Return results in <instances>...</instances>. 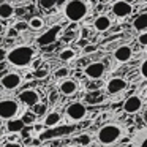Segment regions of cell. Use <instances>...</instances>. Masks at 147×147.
I'll list each match as a JSON object with an SVG mask.
<instances>
[{
    "instance_id": "d6a6232c",
    "label": "cell",
    "mask_w": 147,
    "mask_h": 147,
    "mask_svg": "<svg viewBox=\"0 0 147 147\" xmlns=\"http://www.w3.org/2000/svg\"><path fill=\"white\" fill-rule=\"evenodd\" d=\"M27 27H29V24L24 22V21H19V22L14 24V29H16L18 32H24V30H27Z\"/></svg>"
},
{
    "instance_id": "2e32d148",
    "label": "cell",
    "mask_w": 147,
    "mask_h": 147,
    "mask_svg": "<svg viewBox=\"0 0 147 147\" xmlns=\"http://www.w3.org/2000/svg\"><path fill=\"white\" fill-rule=\"evenodd\" d=\"M62 120V114L59 111H51V112H46L43 115V125L45 128H54L60 123Z\"/></svg>"
},
{
    "instance_id": "ffe728a7",
    "label": "cell",
    "mask_w": 147,
    "mask_h": 147,
    "mask_svg": "<svg viewBox=\"0 0 147 147\" xmlns=\"http://www.w3.org/2000/svg\"><path fill=\"white\" fill-rule=\"evenodd\" d=\"M14 14V7L10 2H0V19H10Z\"/></svg>"
},
{
    "instance_id": "4dcf8cb0",
    "label": "cell",
    "mask_w": 147,
    "mask_h": 147,
    "mask_svg": "<svg viewBox=\"0 0 147 147\" xmlns=\"http://www.w3.org/2000/svg\"><path fill=\"white\" fill-rule=\"evenodd\" d=\"M138 43H139L141 46H144V48H147V30L139 32V35H138Z\"/></svg>"
},
{
    "instance_id": "6da1fadb",
    "label": "cell",
    "mask_w": 147,
    "mask_h": 147,
    "mask_svg": "<svg viewBox=\"0 0 147 147\" xmlns=\"http://www.w3.org/2000/svg\"><path fill=\"white\" fill-rule=\"evenodd\" d=\"M62 11H63L65 19L70 22H82L92 11V2L90 0H65Z\"/></svg>"
},
{
    "instance_id": "4316f807",
    "label": "cell",
    "mask_w": 147,
    "mask_h": 147,
    "mask_svg": "<svg viewBox=\"0 0 147 147\" xmlns=\"http://www.w3.org/2000/svg\"><path fill=\"white\" fill-rule=\"evenodd\" d=\"M21 119H22V122L26 125H35V122H36V115L33 112H24Z\"/></svg>"
},
{
    "instance_id": "ba28073f",
    "label": "cell",
    "mask_w": 147,
    "mask_h": 147,
    "mask_svg": "<svg viewBox=\"0 0 147 147\" xmlns=\"http://www.w3.org/2000/svg\"><path fill=\"white\" fill-rule=\"evenodd\" d=\"M62 32V26H59V24H54V26H51L48 30H46L43 35H40L38 38H36V43H38L40 46H48V45H52V43L55 41V40L59 38V35H60Z\"/></svg>"
},
{
    "instance_id": "7402d4cb",
    "label": "cell",
    "mask_w": 147,
    "mask_h": 147,
    "mask_svg": "<svg viewBox=\"0 0 147 147\" xmlns=\"http://www.w3.org/2000/svg\"><path fill=\"white\" fill-rule=\"evenodd\" d=\"M27 24H29V29L32 30H41L45 27V19L41 16H32Z\"/></svg>"
},
{
    "instance_id": "484cf974",
    "label": "cell",
    "mask_w": 147,
    "mask_h": 147,
    "mask_svg": "<svg viewBox=\"0 0 147 147\" xmlns=\"http://www.w3.org/2000/svg\"><path fill=\"white\" fill-rule=\"evenodd\" d=\"M35 78L36 79H45V78H48L49 76V68L48 67H38V68H35Z\"/></svg>"
},
{
    "instance_id": "8fae6325",
    "label": "cell",
    "mask_w": 147,
    "mask_h": 147,
    "mask_svg": "<svg viewBox=\"0 0 147 147\" xmlns=\"http://www.w3.org/2000/svg\"><path fill=\"white\" fill-rule=\"evenodd\" d=\"M142 106H144V101L139 95H131L125 100L123 111L127 112V114H138V112L142 109Z\"/></svg>"
},
{
    "instance_id": "603a6c76",
    "label": "cell",
    "mask_w": 147,
    "mask_h": 147,
    "mask_svg": "<svg viewBox=\"0 0 147 147\" xmlns=\"http://www.w3.org/2000/svg\"><path fill=\"white\" fill-rule=\"evenodd\" d=\"M32 112L36 115V117H43V115L48 112V105L45 101H38L32 106Z\"/></svg>"
},
{
    "instance_id": "3957f363",
    "label": "cell",
    "mask_w": 147,
    "mask_h": 147,
    "mask_svg": "<svg viewBox=\"0 0 147 147\" xmlns=\"http://www.w3.org/2000/svg\"><path fill=\"white\" fill-rule=\"evenodd\" d=\"M35 48L29 45H19L7 51V62L16 68H26L30 67L32 60L35 59Z\"/></svg>"
},
{
    "instance_id": "83f0119b",
    "label": "cell",
    "mask_w": 147,
    "mask_h": 147,
    "mask_svg": "<svg viewBox=\"0 0 147 147\" xmlns=\"http://www.w3.org/2000/svg\"><path fill=\"white\" fill-rule=\"evenodd\" d=\"M139 76L142 78L144 81H147V57L144 59L139 65Z\"/></svg>"
},
{
    "instance_id": "9c48e42d",
    "label": "cell",
    "mask_w": 147,
    "mask_h": 147,
    "mask_svg": "<svg viewBox=\"0 0 147 147\" xmlns=\"http://www.w3.org/2000/svg\"><path fill=\"white\" fill-rule=\"evenodd\" d=\"M21 84H22V76L16 71H10L7 73L2 79H0V86L3 87L5 90H14V89H19Z\"/></svg>"
},
{
    "instance_id": "44dd1931",
    "label": "cell",
    "mask_w": 147,
    "mask_h": 147,
    "mask_svg": "<svg viewBox=\"0 0 147 147\" xmlns=\"http://www.w3.org/2000/svg\"><path fill=\"white\" fill-rule=\"evenodd\" d=\"M71 131H73V127H70V125H67V127H59V128H55V130H52V131H45V133H43V138L62 136V134H68V133H71Z\"/></svg>"
},
{
    "instance_id": "8992f818",
    "label": "cell",
    "mask_w": 147,
    "mask_h": 147,
    "mask_svg": "<svg viewBox=\"0 0 147 147\" xmlns=\"http://www.w3.org/2000/svg\"><path fill=\"white\" fill-rule=\"evenodd\" d=\"M111 13L117 19H127L133 13V5L127 0H114L111 5Z\"/></svg>"
},
{
    "instance_id": "d6986e66",
    "label": "cell",
    "mask_w": 147,
    "mask_h": 147,
    "mask_svg": "<svg viewBox=\"0 0 147 147\" xmlns=\"http://www.w3.org/2000/svg\"><path fill=\"white\" fill-rule=\"evenodd\" d=\"M131 147H147V128L138 131L136 136L133 138Z\"/></svg>"
},
{
    "instance_id": "74e56055",
    "label": "cell",
    "mask_w": 147,
    "mask_h": 147,
    "mask_svg": "<svg viewBox=\"0 0 147 147\" xmlns=\"http://www.w3.org/2000/svg\"><path fill=\"white\" fill-rule=\"evenodd\" d=\"M65 147H82V146H79V144H73V146H65Z\"/></svg>"
},
{
    "instance_id": "9a60e30c",
    "label": "cell",
    "mask_w": 147,
    "mask_h": 147,
    "mask_svg": "<svg viewBox=\"0 0 147 147\" xmlns=\"http://www.w3.org/2000/svg\"><path fill=\"white\" fill-rule=\"evenodd\" d=\"M112 26V19L108 16V14H100V16L95 18V21H93V29L96 30V32H106V30H109Z\"/></svg>"
},
{
    "instance_id": "f1b7e54d",
    "label": "cell",
    "mask_w": 147,
    "mask_h": 147,
    "mask_svg": "<svg viewBox=\"0 0 147 147\" xmlns=\"http://www.w3.org/2000/svg\"><path fill=\"white\" fill-rule=\"evenodd\" d=\"M68 74H70V70H68L67 67H60L57 71H55V78H57V79H63V78H68Z\"/></svg>"
},
{
    "instance_id": "4fadbf2b",
    "label": "cell",
    "mask_w": 147,
    "mask_h": 147,
    "mask_svg": "<svg viewBox=\"0 0 147 147\" xmlns=\"http://www.w3.org/2000/svg\"><path fill=\"white\" fill-rule=\"evenodd\" d=\"M78 82L74 79H70V78H63L59 84V92L63 96H73L74 93L78 92Z\"/></svg>"
},
{
    "instance_id": "ac0fdd59",
    "label": "cell",
    "mask_w": 147,
    "mask_h": 147,
    "mask_svg": "<svg viewBox=\"0 0 147 147\" xmlns=\"http://www.w3.org/2000/svg\"><path fill=\"white\" fill-rule=\"evenodd\" d=\"M133 29L136 32H144L147 30V13H139L133 19Z\"/></svg>"
},
{
    "instance_id": "30bf717a",
    "label": "cell",
    "mask_w": 147,
    "mask_h": 147,
    "mask_svg": "<svg viewBox=\"0 0 147 147\" xmlns=\"http://www.w3.org/2000/svg\"><path fill=\"white\" fill-rule=\"evenodd\" d=\"M106 73V65L103 62H90L86 68H84V74L90 79H100Z\"/></svg>"
},
{
    "instance_id": "e0dca14e",
    "label": "cell",
    "mask_w": 147,
    "mask_h": 147,
    "mask_svg": "<svg viewBox=\"0 0 147 147\" xmlns=\"http://www.w3.org/2000/svg\"><path fill=\"white\" fill-rule=\"evenodd\" d=\"M24 127H26V123L22 122V119H8L7 120V130L10 131V133H21V131L24 130Z\"/></svg>"
},
{
    "instance_id": "f546056e",
    "label": "cell",
    "mask_w": 147,
    "mask_h": 147,
    "mask_svg": "<svg viewBox=\"0 0 147 147\" xmlns=\"http://www.w3.org/2000/svg\"><path fill=\"white\" fill-rule=\"evenodd\" d=\"M57 3V0H40V5H41L45 10H52Z\"/></svg>"
},
{
    "instance_id": "8d00e7d4",
    "label": "cell",
    "mask_w": 147,
    "mask_h": 147,
    "mask_svg": "<svg viewBox=\"0 0 147 147\" xmlns=\"http://www.w3.org/2000/svg\"><path fill=\"white\" fill-rule=\"evenodd\" d=\"M5 29H7V27H3L2 24H0V35H2V33H5Z\"/></svg>"
},
{
    "instance_id": "52a82bcc",
    "label": "cell",
    "mask_w": 147,
    "mask_h": 147,
    "mask_svg": "<svg viewBox=\"0 0 147 147\" xmlns=\"http://www.w3.org/2000/svg\"><path fill=\"white\" fill-rule=\"evenodd\" d=\"M128 87V79L123 76H112L108 79L105 86V90L108 95H115V93H120L123 92L125 89Z\"/></svg>"
},
{
    "instance_id": "5b68a950",
    "label": "cell",
    "mask_w": 147,
    "mask_h": 147,
    "mask_svg": "<svg viewBox=\"0 0 147 147\" xmlns=\"http://www.w3.org/2000/svg\"><path fill=\"white\" fill-rule=\"evenodd\" d=\"M65 115L70 122L78 123V122L84 120L87 117V106L81 101H71L65 109Z\"/></svg>"
},
{
    "instance_id": "d4e9b609",
    "label": "cell",
    "mask_w": 147,
    "mask_h": 147,
    "mask_svg": "<svg viewBox=\"0 0 147 147\" xmlns=\"http://www.w3.org/2000/svg\"><path fill=\"white\" fill-rule=\"evenodd\" d=\"M76 142L79 144V146H82V147H87V146H90V142H92V136H90V134H87V133L79 134V136H78V139H76Z\"/></svg>"
},
{
    "instance_id": "7a4b0ae2",
    "label": "cell",
    "mask_w": 147,
    "mask_h": 147,
    "mask_svg": "<svg viewBox=\"0 0 147 147\" xmlns=\"http://www.w3.org/2000/svg\"><path fill=\"white\" fill-rule=\"evenodd\" d=\"M123 136H125L123 125L115 123V122H109V123H105L98 128V131L95 134V139L101 147H111L114 144H117Z\"/></svg>"
},
{
    "instance_id": "836d02e7",
    "label": "cell",
    "mask_w": 147,
    "mask_h": 147,
    "mask_svg": "<svg viewBox=\"0 0 147 147\" xmlns=\"http://www.w3.org/2000/svg\"><path fill=\"white\" fill-rule=\"evenodd\" d=\"M92 52H96V46L87 43V45L84 46V54H92Z\"/></svg>"
},
{
    "instance_id": "277c9868",
    "label": "cell",
    "mask_w": 147,
    "mask_h": 147,
    "mask_svg": "<svg viewBox=\"0 0 147 147\" xmlns=\"http://www.w3.org/2000/svg\"><path fill=\"white\" fill-rule=\"evenodd\" d=\"M21 111V101L16 98H3L0 100V119L8 120L19 114Z\"/></svg>"
},
{
    "instance_id": "7c38bea8",
    "label": "cell",
    "mask_w": 147,
    "mask_h": 147,
    "mask_svg": "<svg viewBox=\"0 0 147 147\" xmlns=\"http://www.w3.org/2000/svg\"><path fill=\"white\" fill-rule=\"evenodd\" d=\"M133 57V48L130 45H120L114 51V59L117 63H127Z\"/></svg>"
},
{
    "instance_id": "d590c367",
    "label": "cell",
    "mask_w": 147,
    "mask_h": 147,
    "mask_svg": "<svg viewBox=\"0 0 147 147\" xmlns=\"http://www.w3.org/2000/svg\"><path fill=\"white\" fill-rule=\"evenodd\" d=\"M5 60H7V51H5L3 48H0V63L5 62Z\"/></svg>"
},
{
    "instance_id": "e575fe53",
    "label": "cell",
    "mask_w": 147,
    "mask_h": 147,
    "mask_svg": "<svg viewBox=\"0 0 147 147\" xmlns=\"http://www.w3.org/2000/svg\"><path fill=\"white\" fill-rule=\"evenodd\" d=\"M3 147H22V144H21L19 141H10V142H7Z\"/></svg>"
},
{
    "instance_id": "1f68e13d",
    "label": "cell",
    "mask_w": 147,
    "mask_h": 147,
    "mask_svg": "<svg viewBox=\"0 0 147 147\" xmlns=\"http://www.w3.org/2000/svg\"><path fill=\"white\" fill-rule=\"evenodd\" d=\"M18 30L14 29V26H10V27H7V29H5V35L8 36V38H14V36H18Z\"/></svg>"
},
{
    "instance_id": "cb8c5ba5",
    "label": "cell",
    "mask_w": 147,
    "mask_h": 147,
    "mask_svg": "<svg viewBox=\"0 0 147 147\" xmlns=\"http://www.w3.org/2000/svg\"><path fill=\"white\" fill-rule=\"evenodd\" d=\"M59 57H60V60H63V62H70V60H73V59L76 57V51H74L73 48H65V49L60 51Z\"/></svg>"
},
{
    "instance_id": "5bb4252c",
    "label": "cell",
    "mask_w": 147,
    "mask_h": 147,
    "mask_svg": "<svg viewBox=\"0 0 147 147\" xmlns=\"http://www.w3.org/2000/svg\"><path fill=\"white\" fill-rule=\"evenodd\" d=\"M18 100H19L22 105L32 108L35 103L40 101V93L36 92L35 89H26V90H22V92L19 93V98H18Z\"/></svg>"
}]
</instances>
